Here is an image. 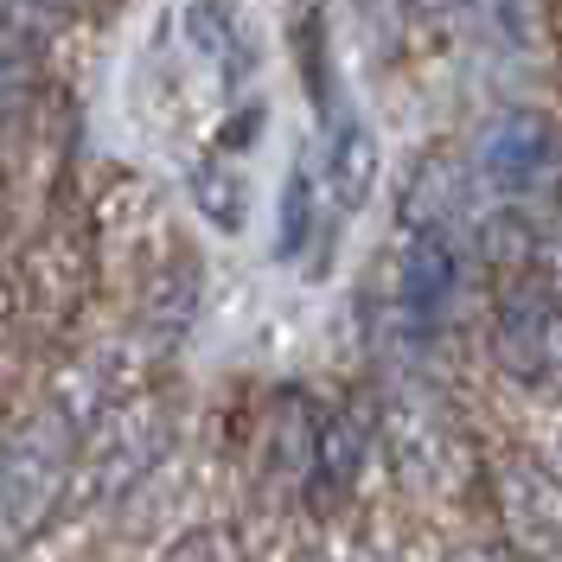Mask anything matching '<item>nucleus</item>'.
<instances>
[{"label": "nucleus", "mask_w": 562, "mask_h": 562, "mask_svg": "<svg viewBox=\"0 0 562 562\" xmlns=\"http://www.w3.org/2000/svg\"><path fill=\"white\" fill-rule=\"evenodd\" d=\"M294 562H326V557H319V550H301V557H294Z\"/></svg>", "instance_id": "nucleus-21"}, {"label": "nucleus", "mask_w": 562, "mask_h": 562, "mask_svg": "<svg viewBox=\"0 0 562 562\" xmlns=\"http://www.w3.org/2000/svg\"><path fill=\"white\" fill-rule=\"evenodd\" d=\"M167 454V409L154 396H115L103 403L90 428L77 435V467H70V498L77 505H115L128 486H140Z\"/></svg>", "instance_id": "nucleus-2"}, {"label": "nucleus", "mask_w": 562, "mask_h": 562, "mask_svg": "<svg viewBox=\"0 0 562 562\" xmlns=\"http://www.w3.org/2000/svg\"><path fill=\"white\" fill-rule=\"evenodd\" d=\"M403 7H409L416 20H448V13H460V7H467V0H403Z\"/></svg>", "instance_id": "nucleus-17"}, {"label": "nucleus", "mask_w": 562, "mask_h": 562, "mask_svg": "<svg viewBox=\"0 0 562 562\" xmlns=\"http://www.w3.org/2000/svg\"><path fill=\"white\" fill-rule=\"evenodd\" d=\"M192 199H199V211H205L217 231H237V224H244V173L231 167V154L199 160V173H192Z\"/></svg>", "instance_id": "nucleus-14"}, {"label": "nucleus", "mask_w": 562, "mask_h": 562, "mask_svg": "<svg viewBox=\"0 0 562 562\" xmlns=\"http://www.w3.org/2000/svg\"><path fill=\"white\" fill-rule=\"evenodd\" d=\"M473 262L486 269L492 294L498 288H525V281H550V244H543V231L518 205L492 211L486 224L473 231Z\"/></svg>", "instance_id": "nucleus-11"}, {"label": "nucleus", "mask_w": 562, "mask_h": 562, "mask_svg": "<svg viewBox=\"0 0 562 562\" xmlns=\"http://www.w3.org/2000/svg\"><path fill=\"white\" fill-rule=\"evenodd\" d=\"M333 231H326V205H319V167L314 154H301L288 179H281V224H276V256L281 262H294L307 244H326Z\"/></svg>", "instance_id": "nucleus-13"}, {"label": "nucleus", "mask_w": 562, "mask_h": 562, "mask_svg": "<svg viewBox=\"0 0 562 562\" xmlns=\"http://www.w3.org/2000/svg\"><path fill=\"white\" fill-rule=\"evenodd\" d=\"M326 135H319V205H326V231L351 217V211L371 199V179H378V135H371V122L346 109V115H333V122H319Z\"/></svg>", "instance_id": "nucleus-6"}, {"label": "nucleus", "mask_w": 562, "mask_h": 562, "mask_svg": "<svg viewBox=\"0 0 562 562\" xmlns=\"http://www.w3.org/2000/svg\"><path fill=\"white\" fill-rule=\"evenodd\" d=\"M396 231H460V160L435 147L416 173L403 179Z\"/></svg>", "instance_id": "nucleus-12"}, {"label": "nucleus", "mask_w": 562, "mask_h": 562, "mask_svg": "<svg viewBox=\"0 0 562 562\" xmlns=\"http://www.w3.org/2000/svg\"><path fill=\"white\" fill-rule=\"evenodd\" d=\"M33 97V52L13 26H0V115Z\"/></svg>", "instance_id": "nucleus-15"}, {"label": "nucleus", "mask_w": 562, "mask_h": 562, "mask_svg": "<svg viewBox=\"0 0 562 562\" xmlns=\"http://www.w3.org/2000/svg\"><path fill=\"white\" fill-rule=\"evenodd\" d=\"M0 26H13V7H7V0H0Z\"/></svg>", "instance_id": "nucleus-20"}, {"label": "nucleus", "mask_w": 562, "mask_h": 562, "mask_svg": "<svg viewBox=\"0 0 562 562\" xmlns=\"http://www.w3.org/2000/svg\"><path fill=\"white\" fill-rule=\"evenodd\" d=\"M179 26H186V45L199 52V65H205L224 90H244L249 77H256L262 45H256V33H249V20H244L237 0H186Z\"/></svg>", "instance_id": "nucleus-8"}, {"label": "nucleus", "mask_w": 562, "mask_h": 562, "mask_svg": "<svg viewBox=\"0 0 562 562\" xmlns=\"http://www.w3.org/2000/svg\"><path fill=\"white\" fill-rule=\"evenodd\" d=\"M364 454H371V435H364V416L358 409H319L314 428V454H307V505L314 512H339L358 480H364Z\"/></svg>", "instance_id": "nucleus-7"}, {"label": "nucleus", "mask_w": 562, "mask_h": 562, "mask_svg": "<svg viewBox=\"0 0 562 562\" xmlns=\"http://www.w3.org/2000/svg\"><path fill=\"white\" fill-rule=\"evenodd\" d=\"M384 448H390V467L403 486H441V473L454 467V441L441 416L422 403V396H390L384 403Z\"/></svg>", "instance_id": "nucleus-10"}, {"label": "nucleus", "mask_w": 562, "mask_h": 562, "mask_svg": "<svg viewBox=\"0 0 562 562\" xmlns=\"http://www.w3.org/2000/svg\"><path fill=\"white\" fill-rule=\"evenodd\" d=\"M454 562H512V557H505V550H460Z\"/></svg>", "instance_id": "nucleus-18"}, {"label": "nucleus", "mask_w": 562, "mask_h": 562, "mask_svg": "<svg viewBox=\"0 0 562 562\" xmlns=\"http://www.w3.org/2000/svg\"><path fill=\"white\" fill-rule=\"evenodd\" d=\"M77 422L52 403L45 416L0 441V557H20L38 530L65 512L77 467Z\"/></svg>", "instance_id": "nucleus-1"}, {"label": "nucleus", "mask_w": 562, "mask_h": 562, "mask_svg": "<svg viewBox=\"0 0 562 562\" xmlns=\"http://www.w3.org/2000/svg\"><path fill=\"white\" fill-rule=\"evenodd\" d=\"M371 7H384V0H371Z\"/></svg>", "instance_id": "nucleus-22"}, {"label": "nucleus", "mask_w": 562, "mask_h": 562, "mask_svg": "<svg viewBox=\"0 0 562 562\" xmlns=\"http://www.w3.org/2000/svg\"><path fill=\"white\" fill-rule=\"evenodd\" d=\"M7 7H45V13H58V7H70V0H7Z\"/></svg>", "instance_id": "nucleus-19"}, {"label": "nucleus", "mask_w": 562, "mask_h": 562, "mask_svg": "<svg viewBox=\"0 0 562 562\" xmlns=\"http://www.w3.org/2000/svg\"><path fill=\"white\" fill-rule=\"evenodd\" d=\"M498 498H505L512 537L525 543L530 557H562V480L550 467L512 454L498 467Z\"/></svg>", "instance_id": "nucleus-9"}, {"label": "nucleus", "mask_w": 562, "mask_h": 562, "mask_svg": "<svg viewBox=\"0 0 562 562\" xmlns=\"http://www.w3.org/2000/svg\"><path fill=\"white\" fill-rule=\"evenodd\" d=\"M473 173L498 199H530L550 192L562 173V135L543 109H498L486 128L473 135Z\"/></svg>", "instance_id": "nucleus-5"}, {"label": "nucleus", "mask_w": 562, "mask_h": 562, "mask_svg": "<svg viewBox=\"0 0 562 562\" xmlns=\"http://www.w3.org/2000/svg\"><path fill=\"white\" fill-rule=\"evenodd\" d=\"M460 294V231H396L384 326L396 346H428Z\"/></svg>", "instance_id": "nucleus-3"}, {"label": "nucleus", "mask_w": 562, "mask_h": 562, "mask_svg": "<svg viewBox=\"0 0 562 562\" xmlns=\"http://www.w3.org/2000/svg\"><path fill=\"white\" fill-rule=\"evenodd\" d=\"M154 562H237V543H231L224 530L205 525V530H186L179 543H167Z\"/></svg>", "instance_id": "nucleus-16"}, {"label": "nucleus", "mask_w": 562, "mask_h": 562, "mask_svg": "<svg viewBox=\"0 0 562 562\" xmlns=\"http://www.w3.org/2000/svg\"><path fill=\"white\" fill-rule=\"evenodd\" d=\"M492 358L505 378L562 396V288L525 281L492 294Z\"/></svg>", "instance_id": "nucleus-4"}]
</instances>
